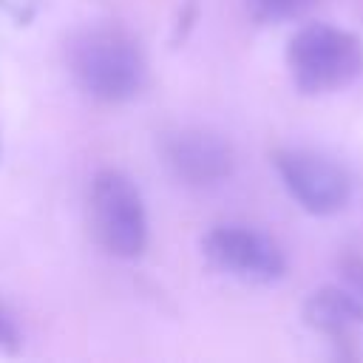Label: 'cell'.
I'll return each instance as SVG.
<instances>
[{"label":"cell","mask_w":363,"mask_h":363,"mask_svg":"<svg viewBox=\"0 0 363 363\" xmlns=\"http://www.w3.org/2000/svg\"><path fill=\"white\" fill-rule=\"evenodd\" d=\"M286 65L301 94H332L363 77V40L332 23H306L289 37Z\"/></svg>","instance_id":"2"},{"label":"cell","mask_w":363,"mask_h":363,"mask_svg":"<svg viewBox=\"0 0 363 363\" xmlns=\"http://www.w3.org/2000/svg\"><path fill=\"white\" fill-rule=\"evenodd\" d=\"M303 320L320 335L346 337L363 323V298L349 286H320L306 298Z\"/></svg>","instance_id":"7"},{"label":"cell","mask_w":363,"mask_h":363,"mask_svg":"<svg viewBox=\"0 0 363 363\" xmlns=\"http://www.w3.org/2000/svg\"><path fill=\"white\" fill-rule=\"evenodd\" d=\"M74 82L96 102L119 105L147 85V60L139 40L116 26L96 23L79 28L65 48Z\"/></svg>","instance_id":"1"},{"label":"cell","mask_w":363,"mask_h":363,"mask_svg":"<svg viewBox=\"0 0 363 363\" xmlns=\"http://www.w3.org/2000/svg\"><path fill=\"white\" fill-rule=\"evenodd\" d=\"M272 164L286 187V193L312 216H332L349 201V176L332 159L301 150L281 147L272 153Z\"/></svg>","instance_id":"5"},{"label":"cell","mask_w":363,"mask_h":363,"mask_svg":"<svg viewBox=\"0 0 363 363\" xmlns=\"http://www.w3.org/2000/svg\"><path fill=\"white\" fill-rule=\"evenodd\" d=\"M201 252L216 269L247 284H272L286 272L281 247L267 233L244 224H216L204 233Z\"/></svg>","instance_id":"4"},{"label":"cell","mask_w":363,"mask_h":363,"mask_svg":"<svg viewBox=\"0 0 363 363\" xmlns=\"http://www.w3.org/2000/svg\"><path fill=\"white\" fill-rule=\"evenodd\" d=\"M88 221L96 244L113 258H139L147 250V213L139 187L116 167H102L91 179Z\"/></svg>","instance_id":"3"},{"label":"cell","mask_w":363,"mask_h":363,"mask_svg":"<svg viewBox=\"0 0 363 363\" xmlns=\"http://www.w3.org/2000/svg\"><path fill=\"white\" fill-rule=\"evenodd\" d=\"M20 349V332L14 320L0 309V352H17Z\"/></svg>","instance_id":"10"},{"label":"cell","mask_w":363,"mask_h":363,"mask_svg":"<svg viewBox=\"0 0 363 363\" xmlns=\"http://www.w3.org/2000/svg\"><path fill=\"white\" fill-rule=\"evenodd\" d=\"M162 156L170 173L187 187H213L230 179L235 153L230 142L207 128H179L162 139Z\"/></svg>","instance_id":"6"},{"label":"cell","mask_w":363,"mask_h":363,"mask_svg":"<svg viewBox=\"0 0 363 363\" xmlns=\"http://www.w3.org/2000/svg\"><path fill=\"white\" fill-rule=\"evenodd\" d=\"M343 275L349 281V289H354L363 298V258L360 255H346L343 258Z\"/></svg>","instance_id":"9"},{"label":"cell","mask_w":363,"mask_h":363,"mask_svg":"<svg viewBox=\"0 0 363 363\" xmlns=\"http://www.w3.org/2000/svg\"><path fill=\"white\" fill-rule=\"evenodd\" d=\"M255 23H286L306 14L318 0H244Z\"/></svg>","instance_id":"8"}]
</instances>
